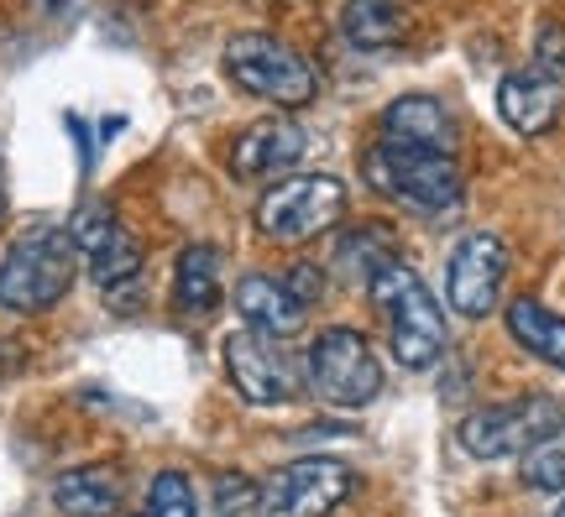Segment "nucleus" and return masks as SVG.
Wrapping results in <instances>:
<instances>
[{
    "label": "nucleus",
    "mask_w": 565,
    "mask_h": 517,
    "mask_svg": "<svg viewBox=\"0 0 565 517\" xmlns=\"http://www.w3.org/2000/svg\"><path fill=\"white\" fill-rule=\"evenodd\" d=\"M366 183L383 194V200L404 204L424 219L456 215L466 204V179L456 152H435V147H408V141H377L366 152Z\"/></svg>",
    "instance_id": "obj_1"
},
{
    "label": "nucleus",
    "mask_w": 565,
    "mask_h": 517,
    "mask_svg": "<svg viewBox=\"0 0 565 517\" xmlns=\"http://www.w3.org/2000/svg\"><path fill=\"white\" fill-rule=\"evenodd\" d=\"M366 288H372V309H377V319L387 330L393 360L404 371H429L445 356V309L424 288V278L393 257L366 278Z\"/></svg>",
    "instance_id": "obj_2"
},
{
    "label": "nucleus",
    "mask_w": 565,
    "mask_h": 517,
    "mask_svg": "<svg viewBox=\"0 0 565 517\" xmlns=\"http://www.w3.org/2000/svg\"><path fill=\"white\" fill-rule=\"evenodd\" d=\"M74 278H79V246L68 225H38L0 261V309L42 314L74 288Z\"/></svg>",
    "instance_id": "obj_3"
},
{
    "label": "nucleus",
    "mask_w": 565,
    "mask_h": 517,
    "mask_svg": "<svg viewBox=\"0 0 565 517\" xmlns=\"http://www.w3.org/2000/svg\"><path fill=\"white\" fill-rule=\"evenodd\" d=\"M225 74L236 89L257 95V100L278 105V110H299L320 95V74L299 47L267 37V32H242L225 42Z\"/></svg>",
    "instance_id": "obj_4"
},
{
    "label": "nucleus",
    "mask_w": 565,
    "mask_h": 517,
    "mask_svg": "<svg viewBox=\"0 0 565 517\" xmlns=\"http://www.w3.org/2000/svg\"><path fill=\"white\" fill-rule=\"evenodd\" d=\"M345 215V183L330 173H299L267 189L257 204V230L278 246H303V240L335 230Z\"/></svg>",
    "instance_id": "obj_5"
},
{
    "label": "nucleus",
    "mask_w": 565,
    "mask_h": 517,
    "mask_svg": "<svg viewBox=\"0 0 565 517\" xmlns=\"http://www.w3.org/2000/svg\"><path fill=\"white\" fill-rule=\"evenodd\" d=\"M303 366H309V387H315L330 408H366V402L383 392L377 351H372V340H366L362 330H351V324L320 330Z\"/></svg>",
    "instance_id": "obj_6"
},
{
    "label": "nucleus",
    "mask_w": 565,
    "mask_h": 517,
    "mask_svg": "<svg viewBox=\"0 0 565 517\" xmlns=\"http://www.w3.org/2000/svg\"><path fill=\"white\" fill-rule=\"evenodd\" d=\"M565 423V408L545 392H524V398L492 402V408H477V413L461 418V450L477 460H508L524 455L529 444H540L550 429Z\"/></svg>",
    "instance_id": "obj_7"
},
{
    "label": "nucleus",
    "mask_w": 565,
    "mask_h": 517,
    "mask_svg": "<svg viewBox=\"0 0 565 517\" xmlns=\"http://www.w3.org/2000/svg\"><path fill=\"white\" fill-rule=\"evenodd\" d=\"M351 492H356V471L345 460L303 455L267 476L257 517H330Z\"/></svg>",
    "instance_id": "obj_8"
},
{
    "label": "nucleus",
    "mask_w": 565,
    "mask_h": 517,
    "mask_svg": "<svg viewBox=\"0 0 565 517\" xmlns=\"http://www.w3.org/2000/svg\"><path fill=\"white\" fill-rule=\"evenodd\" d=\"M288 340L257 335V330H236L225 340V371L236 381V392L257 408H273V402H294L299 398V360L282 351Z\"/></svg>",
    "instance_id": "obj_9"
},
{
    "label": "nucleus",
    "mask_w": 565,
    "mask_h": 517,
    "mask_svg": "<svg viewBox=\"0 0 565 517\" xmlns=\"http://www.w3.org/2000/svg\"><path fill=\"white\" fill-rule=\"evenodd\" d=\"M503 278H508V246L498 236H466L456 246V257L445 267V299L450 309L466 319H487L503 299Z\"/></svg>",
    "instance_id": "obj_10"
},
{
    "label": "nucleus",
    "mask_w": 565,
    "mask_h": 517,
    "mask_svg": "<svg viewBox=\"0 0 565 517\" xmlns=\"http://www.w3.org/2000/svg\"><path fill=\"white\" fill-rule=\"evenodd\" d=\"M236 314H242L246 330H257V335L294 340V335L303 330V314H309V303H303L282 278L252 272V278L236 282Z\"/></svg>",
    "instance_id": "obj_11"
},
{
    "label": "nucleus",
    "mask_w": 565,
    "mask_h": 517,
    "mask_svg": "<svg viewBox=\"0 0 565 517\" xmlns=\"http://www.w3.org/2000/svg\"><path fill=\"white\" fill-rule=\"evenodd\" d=\"M303 158V126L299 120H257L246 126L236 147H231V173L236 179H273L282 168H294Z\"/></svg>",
    "instance_id": "obj_12"
},
{
    "label": "nucleus",
    "mask_w": 565,
    "mask_h": 517,
    "mask_svg": "<svg viewBox=\"0 0 565 517\" xmlns=\"http://www.w3.org/2000/svg\"><path fill=\"white\" fill-rule=\"evenodd\" d=\"M498 116L519 131V137H545L555 116H561V84L545 68H519L498 84Z\"/></svg>",
    "instance_id": "obj_13"
},
{
    "label": "nucleus",
    "mask_w": 565,
    "mask_h": 517,
    "mask_svg": "<svg viewBox=\"0 0 565 517\" xmlns=\"http://www.w3.org/2000/svg\"><path fill=\"white\" fill-rule=\"evenodd\" d=\"M126 502V481L110 465H79L53 481V507L63 517H116Z\"/></svg>",
    "instance_id": "obj_14"
},
{
    "label": "nucleus",
    "mask_w": 565,
    "mask_h": 517,
    "mask_svg": "<svg viewBox=\"0 0 565 517\" xmlns=\"http://www.w3.org/2000/svg\"><path fill=\"white\" fill-rule=\"evenodd\" d=\"M383 137L408 141V147H435V152H456V120L435 95H404L383 110Z\"/></svg>",
    "instance_id": "obj_15"
},
{
    "label": "nucleus",
    "mask_w": 565,
    "mask_h": 517,
    "mask_svg": "<svg viewBox=\"0 0 565 517\" xmlns=\"http://www.w3.org/2000/svg\"><path fill=\"white\" fill-rule=\"evenodd\" d=\"M173 303L183 314H215L221 309V251L215 246H183L179 267H173Z\"/></svg>",
    "instance_id": "obj_16"
},
{
    "label": "nucleus",
    "mask_w": 565,
    "mask_h": 517,
    "mask_svg": "<svg viewBox=\"0 0 565 517\" xmlns=\"http://www.w3.org/2000/svg\"><path fill=\"white\" fill-rule=\"evenodd\" d=\"M508 335L524 345L529 356L550 360L565 371V319L550 314L540 299H513L508 303Z\"/></svg>",
    "instance_id": "obj_17"
},
{
    "label": "nucleus",
    "mask_w": 565,
    "mask_h": 517,
    "mask_svg": "<svg viewBox=\"0 0 565 517\" xmlns=\"http://www.w3.org/2000/svg\"><path fill=\"white\" fill-rule=\"evenodd\" d=\"M341 32L351 47L377 53V47L404 42V11H398V0H345Z\"/></svg>",
    "instance_id": "obj_18"
},
{
    "label": "nucleus",
    "mask_w": 565,
    "mask_h": 517,
    "mask_svg": "<svg viewBox=\"0 0 565 517\" xmlns=\"http://www.w3.org/2000/svg\"><path fill=\"white\" fill-rule=\"evenodd\" d=\"M89 257V278L100 282L105 293L110 288H121V282H137L141 278V246H137V236L126 230L121 219L110 225V236L95 246V251H84Z\"/></svg>",
    "instance_id": "obj_19"
},
{
    "label": "nucleus",
    "mask_w": 565,
    "mask_h": 517,
    "mask_svg": "<svg viewBox=\"0 0 565 517\" xmlns=\"http://www.w3.org/2000/svg\"><path fill=\"white\" fill-rule=\"evenodd\" d=\"M519 476H524L529 492H545V497H561L565 492V423L550 429L540 444H529L519 455Z\"/></svg>",
    "instance_id": "obj_20"
},
{
    "label": "nucleus",
    "mask_w": 565,
    "mask_h": 517,
    "mask_svg": "<svg viewBox=\"0 0 565 517\" xmlns=\"http://www.w3.org/2000/svg\"><path fill=\"white\" fill-rule=\"evenodd\" d=\"M147 517H200V497H194V481L183 471H162L147 486Z\"/></svg>",
    "instance_id": "obj_21"
},
{
    "label": "nucleus",
    "mask_w": 565,
    "mask_h": 517,
    "mask_svg": "<svg viewBox=\"0 0 565 517\" xmlns=\"http://www.w3.org/2000/svg\"><path fill=\"white\" fill-rule=\"evenodd\" d=\"M257 497H263V486L242 471H221L215 476V513L221 517H257Z\"/></svg>",
    "instance_id": "obj_22"
},
{
    "label": "nucleus",
    "mask_w": 565,
    "mask_h": 517,
    "mask_svg": "<svg viewBox=\"0 0 565 517\" xmlns=\"http://www.w3.org/2000/svg\"><path fill=\"white\" fill-rule=\"evenodd\" d=\"M110 225H116V215H110V204H84L79 215L68 219V236H74V246H79V257L84 251H95L105 236H110Z\"/></svg>",
    "instance_id": "obj_23"
},
{
    "label": "nucleus",
    "mask_w": 565,
    "mask_h": 517,
    "mask_svg": "<svg viewBox=\"0 0 565 517\" xmlns=\"http://www.w3.org/2000/svg\"><path fill=\"white\" fill-rule=\"evenodd\" d=\"M540 68L550 79H565V32L561 26H545L540 32Z\"/></svg>",
    "instance_id": "obj_24"
},
{
    "label": "nucleus",
    "mask_w": 565,
    "mask_h": 517,
    "mask_svg": "<svg viewBox=\"0 0 565 517\" xmlns=\"http://www.w3.org/2000/svg\"><path fill=\"white\" fill-rule=\"evenodd\" d=\"M0 219H6V183H0Z\"/></svg>",
    "instance_id": "obj_25"
},
{
    "label": "nucleus",
    "mask_w": 565,
    "mask_h": 517,
    "mask_svg": "<svg viewBox=\"0 0 565 517\" xmlns=\"http://www.w3.org/2000/svg\"><path fill=\"white\" fill-rule=\"evenodd\" d=\"M555 517H565V502H561V507H555Z\"/></svg>",
    "instance_id": "obj_26"
}]
</instances>
